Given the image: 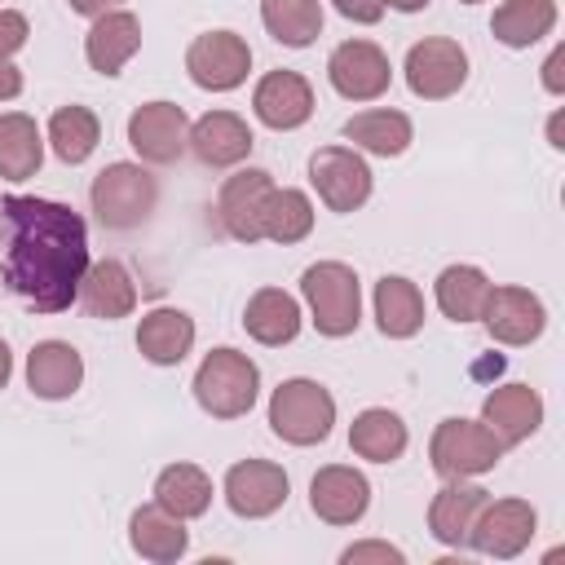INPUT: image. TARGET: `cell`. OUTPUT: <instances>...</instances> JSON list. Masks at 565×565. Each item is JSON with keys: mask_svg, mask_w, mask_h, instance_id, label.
<instances>
[{"mask_svg": "<svg viewBox=\"0 0 565 565\" xmlns=\"http://www.w3.org/2000/svg\"><path fill=\"white\" fill-rule=\"evenodd\" d=\"M9 225V256H4V282L35 309V313H62L79 296L84 269H88V230L84 216L66 203L35 199V194H9L0 203Z\"/></svg>", "mask_w": 565, "mask_h": 565, "instance_id": "1", "label": "cell"}, {"mask_svg": "<svg viewBox=\"0 0 565 565\" xmlns=\"http://www.w3.org/2000/svg\"><path fill=\"white\" fill-rule=\"evenodd\" d=\"M260 371L238 349H212L194 371V397L212 419H238L256 406Z\"/></svg>", "mask_w": 565, "mask_h": 565, "instance_id": "2", "label": "cell"}, {"mask_svg": "<svg viewBox=\"0 0 565 565\" xmlns=\"http://www.w3.org/2000/svg\"><path fill=\"white\" fill-rule=\"evenodd\" d=\"M335 397L318 380H282L269 397V428L291 446H318L331 437Z\"/></svg>", "mask_w": 565, "mask_h": 565, "instance_id": "3", "label": "cell"}, {"mask_svg": "<svg viewBox=\"0 0 565 565\" xmlns=\"http://www.w3.org/2000/svg\"><path fill=\"white\" fill-rule=\"evenodd\" d=\"M88 199H93V212L106 230H132L154 212L159 185L141 163H106L93 177Z\"/></svg>", "mask_w": 565, "mask_h": 565, "instance_id": "4", "label": "cell"}, {"mask_svg": "<svg viewBox=\"0 0 565 565\" xmlns=\"http://www.w3.org/2000/svg\"><path fill=\"white\" fill-rule=\"evenodd\" d=\"M300 291L313 309V327L322 335H349L358 331V318H362V296H358V274L340 260H318L305 269L300 278Z\"/></svg>", "mask_w": 565, "mask_h": 565, "instance_id": "5", "label": "cell"}, {"mask_svg": "<svg viewBox=\"0 0 565 565\" xmlns=\"http://www.w3.org/2000/svg\"><path fill=\"white\" fill-rule=\"evenodd\" d=\"M503 446L499 437L486 428V424H472V419H441L433 441H428V459L433 468L450 481V477H477V472H490L499 463Z\"/></svg>", "mask_w": 565, "mask_h": 565, "instance_id": "6", "label": "cell"}, {"mask_svg": "<svg viewBox=\"0 0 565 565\" xmlns=\"http://www.w3.org/2000/svg\"><path fill=\"white\" fill-rule=\"evenodd\" d=\"M309 181L331 212H358L371 199V168L349 146H322L309 154Z\"/></svg>", "mask_w": 565, "mask_h": 565, "instance_id": "7", "label": "cell"}, {"mask_svg": "<svg viewBox=\"0 0 565 565\" xmlns=\"http://www.w3.org/2000/svg\"><path fill=\"white\" fill-rule=\"evenodd\" d=\"M185 71L207 93H230L252 71V49L234 31H207L185 49Z\"/></svg>", "mask_w": 565, "mask_h": 565, "instance_id": "8", "label": "cell"}, {"mask_svg": "<svg viewBox=\"0 0 565 565\" xmlns=\"http://www.w3.org/2000/svg\"><path fill=\"white\" fill-rule=\"evenodd\" d=\"M463 79H468V53L459 49V40L433 35V40L411 44V53H406V84H411L415 97L441 102V97L459 93Z\"/></svg>", "mask_w": 565, "mask_h": 565, "instance_id": "9", "label": "cell"}, {"mask_svg": "<svg viewBox=\"0 0 565 565\" xmlns=\"http://www.w3.org/2000/svg\"><path fill=\"white\" fill-rule=\"evenodd\" d=\"M128 146L146 163H177L190 146V119L172 102H146L128 115Z\"/></svg>", "mask_w": 565, "mask_h": 565, "instance_id": "10", "label": "cell"}, {"mask_svg": "<svg viewBox=\"0 0 565 565\" xmlns=\"http://www.w3.org/2000/svg\"><path fill=\"white\" fill-rule=\"evenodd\" d=\"M534 521L539 516H534V508L525 499H494V503L486 499L481 512H477V521H472V530H468V543L477 552H486V556L508 561V556H516V552L530 547Z\"/></svg>", "mask_w": 565, "mask_h": 565, "instance_id": "11", "label": "cell"}, {"mask_svg": "<svg viewBox=\"0 0 565 565\" xmlns=\"http://www.w3.org/2000/svg\"><path fill=\"white\" fill-rule=\"evenodd\" d=\"M327 75H331V88L340 97H349V102H375L388 88V79H393L384 49L371 44V40L335 44V53L327 57Z\"/></svg>", "mask_w": 565, "mask_h": 565, "instance_id": "12", "label": "cell"}, {"mask_svg": "<svg viewBox=\"0 0 565 565\" xmlns=\"http://www.w3.org/2000/svg\"><path fill=\"white\" fill-rule=\"evenodd\" d=\"M287 472L269 459H243L225 472V503L234 516H247V521H260L269 512H278L287 503Z\"/></svg>", "mask_w": 565, "mask_h": 565, "instance_id": "13", "label": "cell"}, {"mask_svg": "<svg viewBox=\"0 0 565 565\" xmlns=\"http://www.w3.org/2000/svg\"><path fill=\"white\" fill-rule=\"evenodd\" d=\"M371 503V481L358 472V468H344V463H327L313 472L309 481V508L313 516H322L327 525H353L362 521Z\"/></svg>", "mask_w": 565, "mask_h": 565, "instance_id": "14", "label": "cell"}, {"mask_svg": "<svg viewBox=\"0 0 565 565\" xmlns=\"http://www.w3.org/2000/svg\"><path fill=\"white\" fill-rule=\"evenodd\" d=\"M269 190H274V181H269L265 168H243V172H234V177L221 185L216 216H221V225H225L230 238H238V243L265 238V234H260V212H265Z\"/></svg>", "mask_w": 565, "mask_h": 565, "instance_id": "15", "label": "cell"}, {"mask_svg": "<svg viewBox=\"0 0 565 565\" xmlns=\"http://www.w3.org/2000/svg\"><path fill=\"white\" fill-rule=\"evenodd\" d=\"M252 110H256V119L265 128L291 132L313 115V88L296 71H269L252 93Z\"/></svg>", "mask_w": 565, "mask_h": 565, "instance_id": "16", "label": "cell"}, {"mask_svg": "<svg viewBox=\"0 0 565 565\" xmlns=\"http://www.w3.org/2000/svg\"><path fill=\"white\" fill-rule=\"evenodd\" d=\"M481 318L499 344H530L543 335V322H547L543 300L525 287H490Z\"/></svg>", "mask_w": 565, "mask_h": 565, "instance_id": "17", "label": "cell"}, {"mask_svg": "<svg viewBox=\"0 0 565 565\" xmlns=\"http://www.w3.org/2000/svg\"><path fill=\"white\" fill-rule=\"evenodd\" d=\"M252 128L234 110H207L199 124H190V150L207 168H234L252 154Z\"/></svg>", "mask_w": 565, "mask_h": 565, "instance_id": "18", "label": "cell"}, {"mask_svg": "<svg viewBox=\"0 0 565 565\" xmlns=\"http://www.w3.org/2000/svg\"><path fill=\"white\" fill-rule=\"evenodd\" d=\"M481 424L499 437V446H516L530 433H539V424H543V397L530 384H503V388H494L486 397Z\"/></svg>", "mask_w": 565, "mask_h": 565, "instance_id": "19", "label": "cell"}, {"mask_svg": "<svg viewBox=\"0 0 565 565\" xmlns=\"http://www.w3.org/2000/svg\"><path fill=\"white\" fill-rule=\"evenodd\" d=\"M84 380V358L79 349H71L66 340H40L26 358V384L35 397L44 402H62L79 388Z\"/></svg>", "mask_w": 565, "mask_h": 565, "instance_id": "20", "label": "cell"}, {"mask_svg": "<svg viewBox=\"0 0 565 565\" xmlns=\"http://www.w3.org/2000/svg\"><path fill=\"white\" fill-rule=\"evenodd\" d=\"M486 499L490 494L481 486H468L463 477H450V486H441L433 494V503H428V530H433V539H441L446 547L468 543V530H472V521H477V512H481Z\"/></svg>", "mask_w": 565, "mask_h": 565, "instance_id": "21", "label": "cell"}, {"mask_svg": "<svg viewBox=\"0 0 565 565\" xmlns=\"http://www.w3.org/2000/svg\"><path fill=\"white\" fill-rule=\"evenodd\" d=\"M137 49H141V22H137L132 13H124V9L102 13V18L93 22L88 40H84L88 66H93L97 75H119L124 62H128Z\"/></svg>", "mask_w": 565, "mask_h": 565, "instance_id": "22", "label": "cell"}, {"mask_svg": "<svg viewBox=\"0 0 565 565\" xmlns=\"http://www.w3.org/2000/svg\"><path fill=\"white\" fill-rule=\"evenodd\" d=\"M79 305L102 318V322H115V318H128L132 305H137V287H132V274L119 265V260H97L84 269V282H79Z\"/></svg>", "mask_w": 565, "mask_h": 565, "instance_id": "23", "label": "cell"}, {"mask_svg": "<svg viewBox=\"0 0 565 565\" xmlns=\"http://www.w3.org/2000/svg\"><path fill=\"white\" fill-rule=\"evenodd\" d=\"M128 539H132V552H137V556L159 561V565L185 556V547H190V530H185V521L172 516V512H163L159 503L132 512V521H128Z\"/></svg>", "mask_w": 565, "mask_h": 565, "instance_id": "24", "label": "cell"}, {"mask_svg": "<svg viewBox=\"0 0 565 565\" xmlns=\"http://www.w3.org/2000/svg\"><path fill=\"white\" fill-rule=\"evenodd\" d=\"M194 344V318L181 309H154L137 327V349L154 366H177Z\"/></svg>", "mask_w": 565, "mask_h": 565, "instance_id": "25", "label": "cell"}, {"mask_svg": "<svg viewBox=\"0 0 565 565\" xmlns=\"http://www.w3.org/2000/svg\"><path fill=\"white\" fill-rule=\"evenodd\" d=\"M375 322L388 340H406L424 327V296L411 278L402 274H384L375 282Z\"/></svg>", "mask_w": 565, "mask_h": 565, "instance_id": "26", "label": "cell"}, {"mask_svg": "<svg viewBox=\"0 0 565 565\" xmlns=\"http://www.w3.org/2000/svg\"><path fill=\"white\" fill-rule=\"evenodd\" d=\"M243 327L260 344H287L300 331V305L282 287H260L243 309Z\"/></svg>", "mask_w": 565, "mask_h": 565, "instance_id": "27", "label": "cell"}, {"mask_svg": "<svg viewBox=\"0 0 565 565\" xmlns=\"http://www.w3.org/2000/svg\"><path fill=\"white\" fill-rule=\"evenodd\" d=\"M154 503L181 521H194L212 508V481L194 463H172L154 477Z\"/></svg>", "mask_w": 565, "mask_h": 565, "instance_id": "28", "label": "cell"}, {"mask_svg": "<svg viewBox=\"0 0 565 565\" xmlns=\"http://www.w3.org/2000/svg\"><path fill=\"white\" fill-rule=\"evenodd\" d=\"M556 26V0H503L494 9V40L508 49H530Z\"/></svg>", "mask_w": 565, "mask_h": 565, "instance_id": "29", "label": "cell"}, {"mask_svg": "<svg viewBox=\"0 0 565 565\" xmlns=\"http://www.w3.org/2000/svg\"><path fill=\"white\" fill-rule=\"evenodd\" d=\"M40 159H44V141H40L35 119L22 115V110L0 115V177L4 181H26V177L40 172Z\"/></svg>", "mask_w": 565, "mask_h": 565, "instance_id": "30", "label": "cell"}, {"mask_svg": "<svg viewBox=\"0 0 565 565\" xmlns=\"http://www.w3.org/2000/svg\"><path fill=\"white\" fill-rule=\"evenodd\" d=\"M349 446H353V455H362L371 463H393L406 450V424H402V415H393L384 406H371L353 419Z\"/></svg>", "mask_w": 565, "mask_h": 565, "instance_id": "31", "label": "cell"}, {"mask_svg": "<svg viewBox=\"0 0 565 565\" xmlns=\"http://www.w3.org/2000/svg\"><path fill=\"white\" fill-rule=\"evenodd\" d=\"M260 22L278 44L305 49L322 31V4L318 0H260Z\"/></svg>", "mask_w": 565, "mask_h": 565, "instance_id": "32", "label": "cell"}, {"mask_svg": "<svg viewBox=\"0 0 565 565\" xmlns=\"http://www.w3.org/2000/svg\"><path fill=\"white\" fill-rule=\"evenodd\" d=\"M490 296V278L477 265H450L437 274V305L450 322H472L481 318V305Z\"/></svg>", "mask_w": 565, "mask_h": 565, "instance_id": "33", "label": "cell"}, {"mask_svg": "<svg viewBox=\"0 0 565 565\" xmlns=\"http://www.w3.org/2000/svg\"><path fill=\"white\" fill-rule=\"evenodd\" d=\"M49 141L62 163H84L102 141V124L88 106H62L49 119Z\"/></svg>", "mask_w": 565, "mask_h": 565, "instance_id": "34", "label": "cell"}, {"mask_svg": "<svg viewBox=\"0 0 565 565\" xmlns=\"http://www.w3.org/2000/svg\"><path fill=\"white\" fill-rule=\"evenodd\" d=\"M344 137L371 154H402L411 146V119L402 110H362L344 124Z\"/></svg>", "mask_w": 565, "mask_h": 565, "instance_id": "35", "label": "cell"}, {"mask_svg": "<svg viewBox=\"0 0 565 565\" xmlns=\"http://www.w3.org/2000/svg\"><path fill=\"white\" fill-rule=\"evenodd\" d=\"M313 230V207L300 190H269L260 212V234L274 243H300Z\"/></svg>", "mask_w": 565, "mask_h": 565, "instance_id": "36", "label": "cell"}, {"mask_svg": "<svg viewBox=\"0 0 565 565\" xmlns=\"http://www.w3.org/2000/svg\"><path fill=\"white\" fill-rule=\"evenodd\" d=\"M26 44V18L13 9H0V62H9Z\"/></svg>", "mask_w": 565, "mask_h": 565, "instance_id": "37", "label": "cell"}, {"mask_svg": "<svg viewBox=\"0 0 565 565\" xmlns=\"http://www.w3.org/2000/svg\"><path fill=\"white\" fill-rule=\"evenodd\" d=\"M344 565H362V561H384V565H402V552L397 547H388V543H353V547H344V556H340Z\"/></svg>", "mask_w": 565, "mask_h": 565, "instance_id": "38", "label": "cell"}, {"mask_svg": "<svg viewBox=\"0 0 565 565\" xmlns=\"http://www.w3.org/2000/svg\"><path fill=\"white\" fill-rule=\"evenodd\" d=\"M335 9L349 22H380L384 18V0H335Z\"/></svg>", "mask_w": 565, "mask_h": 565, "instance_id": "39", "label": "cell"}, {"mask_svg": "<svg viewBox=\"0 0 565 565\" xmlns=\"http://www.w3.org/2000/svg\"><path fill=\"white\" fill-rule=\"evenodd\" d=\"M543 88L565 93V49H552V57L543 62Z\"/></svg>", "mask_w": 565, "mask_h": 565, "instance_id": "40", "label": "cell"}, {"mask_svg": "<svg viewBox=\"0 0 565 565\" xmlns=\"http://www.w3.org/2000/svg\"><path fill=\"white\" fill-rule=\"evenodd\" d=\"M18 93H22V71L13 62H0V102H9Z\"/></svg>", "mask_w": 565, "mask_h": 565, "instance_id": "41", "label": "cell"}, {"mask_svg": "<svg viewBox=\"0 0 565 565\" xmlns=\"http://www.w3.org/2000/svg\"><path fill=\"white\" fill-rule=\"evenodd\" d=\"M115 4H124V0H71V9L84 13V18H102V13H110Z\"/></svg>", "mask_w": 565, "mask_h": 565, "instance_id": "42", "label": "cell"}, {"mask_svg": "<svg viewBox=\"0 0 565 565\" xmlns=\"http://www.w3.org/2000/svg\"><path fill=\"white\" fill-rule=\"evenodd\" d=\"M384 9H402V13H419V9H428V0H384Z\"/></svg>", "mask_w": 565, "mask_h": 565, "instance_id": "43", "label": "cell"}, {"mask_svg": "<svg viewBox=\"0 0 565 565\" xmlns=\"http://www.w3.org/2000/svg\"><path fill=\"white\" fill-rule=\"evenodd\" d=\"M9 371H13V358H9V344L0 340V388L9 384Z\"/></svg>", "mask_w": 565, "mask_h": 565, "instance_id": "44", "label": "cell"}, {"mask_svg": "<svg viewBox=\"0 0 565 565\" xmlns=\"http://www.w3.org/2000/svg\"><path fill=\"white\" fill-rule=\"evenodd\" d=\"M463 4H477V0H463Z\"/></svg>", "mask_w": 565, "mask_h": 565, "instance_id": "45", "label": "cell"}]
</instances>
